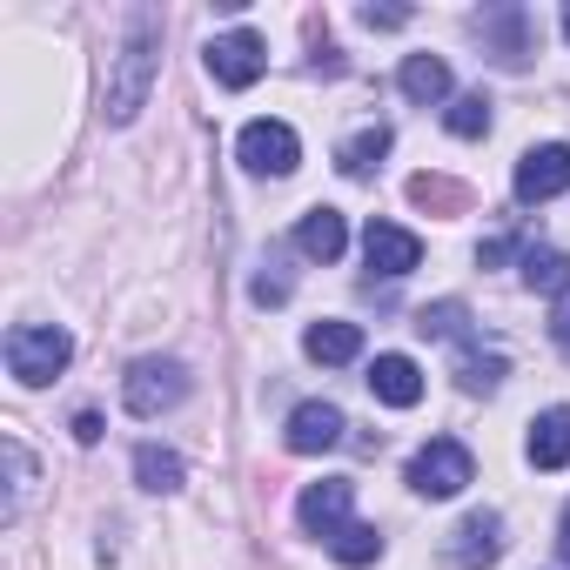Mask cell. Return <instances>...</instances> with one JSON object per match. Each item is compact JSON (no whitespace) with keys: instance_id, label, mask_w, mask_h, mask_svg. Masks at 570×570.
<instances>
[{"instance_id":"1","label":"cell","mask_w":570,"mask_h":570,"mask_svg":"<svg viewBox=\"0 0 570 570\" xmlns=\"http://www.w3.org/2000/svg\"><path fill=\"white\" fill-rule=\"evenodd\" d=\"M155 68H161V14H128V41H121V55H115V68H108V121L115 128H128L141 108H148V88H155Z\"/></svg>"},{"instance_id":"2","label":"cell","mask_w":570,"mask_h":570,"mask_svg":"<svg viewBox=\"0 0 570 570\" xmlns=\"http://www.w3.org/2000/svg\"><path fill=\"white\" fill-rule=\"evenodd\" d=\"M68 356H75V336H68L61 323H14V330H8V370H14V383H28V390L55 383V376L68 370Z\"/></svg>"},{"instance_id":"3","label":"cell","mask_w":570,"mask_h":570,"mask_svg":"<svg viewBox=\"0 0 570 570\" xmlns=\"http://www.w3.org/2000/svg\"><path fill=\"white\" fill-rule=\"evenodd\" d=\"M188 396V370L175 363V356H141V363H128V376H121V403H128V416H161V410H175Z\"/></svg>"},{"instance_id":"4","label":"cell","mask_w":570,"mask_h":570,"mask_svg":"<svg viewBox=\"0 0 570 570\" xmlns=\"http://www.w3.org/2000/svg\"><path fill=\"white\" fill-rule=\"evenodd\" d=\"M470 476H476V463H470V450H463L456 436H430V443L410 456V490H416V497H430V503L456 497Z\"/></svg>"},{"instance_id":"5","label":"cell","mask_w":570,"mask_h":570,"mask_svg":"<svg viewBox=\"0 0 570 570\" xmlns=\"http://www.w3.org/2000/svg\"><path fill=\"white\" fill-rule=\"evenodd\" d=\"M235 161L248 168V175H296V161H303V141H296V128L289 121H248L242 135H235Z\"/></svg>"},{"instance_id":"6","label":"cell","mask_w":570,"mask_h":570,"mask_svg":"<svg viewBox=\"0 0 570 570\" xmlns=\"http://www.w3.org/2000/svg\"><path fill=\"white\" fill-rule=\"evenodd\" d=\"M503 557V517L497 510H470L450 537H443V570H490Z\"/></svg>"},{"instance_id":"7","label":"cell","mask_w":570,"mask_h":570,"mask_svg":"<svg viewBox=\"0 0 570 570\" xmlns=\"http://www.w3.org/2000/svg\"><path fill=\"white\" fill-rule=\"evenodd\" d=\"M262 68H268V41H262L255 28H235V35H215V41H208V75H215L222 88H255Z\"/></svg>"},{"instance_id":"8","label":"cell","mask_w":570,"mask_h":570,"mask_svg":"<svg viewBox=\"0 0 570 570\" xmlns=\"http://www.w3.org/2000/svg\"><path fill=\"white\" fill-rule=\"evenodd\" d=\"M350 503H356V483H350V476H323V483H309V490L296 497V517H303V530H309V537H323V543H330L343 523H356V517H350Z\"/></svg>"},{"instance_id":"9","label":"cell","mask_w":570,"mask_h":570,"mask_svg":"<svg viewBox=\"0 0 570 570\" xmlns=\"http://www.w3.org/2000/svg\"><path fill=\"white\" fill-rule=\"evenodd\" d=\"M570 188V148L563 141H543V148H530L523 161H517V202H557Z\"/></svg>"},{"instance_id":"10","label":"cell","mask_w":570,"mask_h":570,"mask_svg":"<svg viewBox=\"0 0 570 570\" xmlns=\"http://www.w3.org/2000/svg\"><path fill=\"white\" fill-rule=\"evenodd\" d=\"M343 410L336 403H296L289 410V430H282V443H289L296 456H323V450H336L343 443Z\"/></svg>"},{"instance_id":"11","label":"cell","mask_w":570,"mask_h":570,"mask_svg":"<svg viewBox=\"0 0 570 570\" xmlns=\"http://www.w3.org/2000/svg\"><path fill=\"white\" fill-rule=\"evenodd\" d=\"M476 35L497 41V61H503V68H523V61L537 55V28H530L523 8H490V14H476Z\"/></svg>"},{"instance_id":"12","label":"cell","mask_w":570,"mask_h":570,"mask_svg":"<svg viewBox=\"0 0 570 570\" xmlns=\"http://www.w3.org/2000/svg\"><path fill=\"white\" fill-rule=\"evenodd\" d=\"M363 255H370L376 275L396 282V275H410V268L423 262V242H416L410 228H396V222H370V228H363Z\"/></svg>"},{"instance_id":"13","label":"cell","mask_w":570,"mask_h":570,"mask_svg":"<svg viewBox=\"0 0 570 570\" xmlns=\"http://www.w3.org/2000/svg\"><path fill=\"white\" fill-rule=\"evenodd\" d=\"M370 396H376V403H390V410H416V403H423V370H416L410 356H396V350H390V356H376V363H370Z\"/></svg>"},{"instance_id":"14","label":"cell","mask_w":570,"mask_h":570,"mask_svg":"<svg viewBox=\"0 0 570 570\" xmlns=\"http://www.w3.org/2000/svg\"><path fill=\"white\" fill-rule=\"evenodd\" d=\"M296 248H303L309 262H336V255L350 248V222H343L336 208H309V215L296 222Z\"/></svg>"},{"instance_id":"15","label":"cell","mask_w":570,"mask_h":570,"mask_svg":"<svg viewBox=\"0 0 570 570\" xmlns=\"http://www.w3.org/2000/svg\"><path fill=\"white\" fill-rule=\"evenodd\" d=\"M523 289L563 303V296H570V255L550 248V242H530V248H523Z\"/></svg>"},{"instance_id":"16","label":"cell","mask_w":570,"mask_h":570,"mask_svg":"<svg viewBox=\"0 0 570 570\" xmlns=\"http://www.w3.org/2000/svg\"><path fill=\"white\" fill-rule=\"evenodd\" d=\"M396 88H403L416 108H436V101H450V61H443V55H410L403 75H396Z\"/></svg>"},{"instance_id":"17","label":"cell","mask_w":570,"mask_h":570,"mask_svg":"<svg viewBox=\"0 0 570 570\" xmlns=\"http://www.w3.org/2000/svg\"><path fill=\"white\" fill-rule=\"evenodd\" d=\"M523 450H530L537 470H563V463H570V410H563V403L543 410V416L530 423V443H523Z\"/></svg>"},{"instance_id":"18","label":"cell","mask_w":570,"mask_h":570,"mask_svg":"<svg viewBox=\"0 0 570 570\" xmlns=\"http://www.w3.org/2000/svg\"><path fill=\"white\" fill-rule=\"evenodd\" d=\"M0 463H8V503H0V523H21L28 490H35V456L21 436H0Z\"/></svg>"},{"instance_id":"19","label":"cell","mask_w":570,"mask_h":570,"mask_svg":"<svg viewBox=\"0 0 570 570\" xmlns=\"http://www.w3.org/2000/svg\"><path fill=\"white\" fill-rule=\"evenodd\" d=\"M303 350H309L316 363H356V356H363V330H356V323H309V330H303Z\"/></svg>"},{"instance_id":"20","label":"cell","mask_w":570,"mask_h":570,"mask_svg":"<svg viewBox=\"0 0 570 570\" xmlns=\"http://www.w3.org/2000/svg\"><path fill=\"white\" fill-rule=\"evenodd\" d=\"M390 155V128L383 121H370V128H356L343 148H336V168L343 175H376V161Z\"/></svg>"},{"instance_id":"21","label":"cell","mask_w":570,"mask_h":570,"mask_svg":"<svg viewBox=\"0 0 570 570\" xmlns=\"http://www.w3.org/2000/svg\"><path fill=\"white\" fill-rule=\"evenodd\" d=\"M135 476H141V490H155V497H168V490H181V456L175 450H161V443H141L135 450Z\"/></svg>"},{"instance_id":"22","label":"cell","mask_w":570,"mask_h":570,"mask_svg":"<svg viewBox=\"0 0 570 570\" xmlns=\"http://www.w3.org/2000/svg\"><path fill=\"white\" fill-rule=\"evenodd\" d=\"M456 383H463L470 396H490V390L503 383V356H497V350L463 343V350H456Z\"/></svg>"},{"instance_id":"23","label":"cell","mask_w":570,"mask_h":570,"mask_svg":"<svg viewBox=\"0 0 570 570\" xmlns=\"http://www.w3.org/2000/svg\"><path fill=\"white\" fill-rule=\"evenodd\" d=\"M463 323H470V309L450 296V303H430V309H416V336H430V343H463Z\"/></svg>"},{"instance_id":"24","label":"cell","mask_w":570,"mask_h":570,"mask_svg":"<svg viewBox=\"0 0 570 570\" xmlns=\"http://www.w3.org/2000/svg\"><path fill=\"white\" fill-rule=\"evenodd\" d=\"M330 550H336V563L363 570V563H376V557H383V537H376L370 523H343V530L330 537Z\"/></svg>"},{"instance_id":"25","label":"cell","mask_w":570,"mask_h":570,"mask_svg":"<svg viewBox=\"0 0 570 570\" xmlns=\"http://www.w3.org/2000/svg\"><path fill=\"white\" fill-rule=\"evenodd\" d=\"M443 121H450V135H463V141H476V135H490V95H456Z\"/></svg>"},{"instance_id":"26","label":"cell","mask_w":570,"mask_h":570,"mask_svg":"<svg viewBox=\"0 0 570 570\" xmlns=\"http://www.w3.org/2000/svg\"><path fill=\"white\" fill-rule=\"evenodd\" d=\"M410 202H423V208H456L463 188H456V181H436V175H416V181H410Z\"/></svg>"},{"instance_id":"27","label":"cell","mask_w":570,"mask_h":570,"mask_svg":"<svg viewBox=\"0 0 570 570\" xmlns=\"http://www.w3.org/2000/svg\"><path fill=\"white\" fill-rule=\"evenodd\" d=\"M248 296H255V303H289V275H282V268L268 262V268L248 282Z\"/></svg>"},{"instance_id":"28","label":"cell","mask_w":570,"mask_h":570,"mask_svg":"<svg viewBox=\"0 0 570 570\" xmlns=\"http://www.w3.org/2000/svg\"><path fill=\"white\" fill-rule=\"evenodd\" d=\"M550 343H557V356L570 363V296L557 303V316H550Z\"/></svg>"},{"instance_id":"29","label":"cell","mask_w":570,"mask_h":570,"mask_svg":"<svg viewBox=\"0 0 570 570\" xmlns=\"http://www.w3.org/2000/svg\"><path fill=\"white\" fill-rule=\"evenodd\" d=\"M410 14L403 8H363V28H403Z\"/></svg>"},{"instance_id":"30","label":"cell","mask_w":570,"mask_h":570,"mask_svg":"<svg viewBox=\"0 0 570 570\" xmlns=\"http://www.w3.org/2000/svg\"><path fill=\"white\" fill-rule=\"evenodd\" d=\"M75 443H101V416H95V410L75 416Z\"/></svg>"},{"instance_id":"31","label":"cell","mask_w":570,"mask_h":570,"mask_svg":"<svg viewBox=\"0 0 570 570\" xmlns=\"http://www.w3.org/2000/svg\"><path fill=\"white\" fill-rule=\"evenodd\" d=\"M557 550H563V563H570V503H563V523H557Z\"/></svg>"},{"instance_id":"32","label":"cell","mask_w":570,"mask_h":570,"mask_svg":"<svg viewBox=\"0 0 570 570\" xmlns=\"http://www.w3.org/2000/svg\"><path fill=\"white\" fill-rule=\"evenodd\" d=\"M563 41H570V8H563Z\"/></svg>"},{"instance_id":"33","label":"cell","mask_w":570,"mask_h":570,"mask_svg":"<svg viewBox=\"0 0 570 570\" xmlns=\"http://www.w3.org/2000/svg\"><path fill=\"white\" fill-rule=\"evenodd\" d=\"M557 570H570V563H557Z\"/></svg>"}]
</instances>
